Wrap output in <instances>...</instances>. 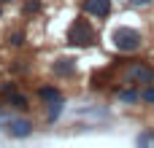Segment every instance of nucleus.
I'll return each mask as SVG.
<instances>
[{"instance_id":"obj_1","label":"nucleus","mask_w":154,"mask_h":148,"mask_svg":"<svg viewBox=\"0 0 154 148\" xmlns=\"http://www.w3.org/2000/svg\"><path fill=\"white\" fill-rule=\"evenodd\" d=\"M111 43H114L116 51H125V54L138 51L141 49V32L138 30H130V27H116L111 32Z\"/></svg>"},{"instance_id":"obj_2","label":"nucleus","mask_w":154,"mask_h":148,"mask_svg":"<svg viewBox=\"0 0 154 148\" xmlns=\"http://www.w3.org/2000/svg\"><path fill=\"white\" fill-rule=\"evenodd\" d=\"M68 43H73V46H92L95 43V30L89 27L87 19H76L68 27Z\"/></svg>"},{"instance_id":"obj_3","label":"nucleus","mask_w":154,"mask_h":148,"mask_svg":"<svg viewBox=\"0 0 154 148\" xmlns=\"http://www.w3.org/2000/svg\"><path fill=\"white\" fill-rule=\"evenodd\" d=\"M127 78L135 81V84H152L154 81V70L149 65H143V62H135V65L127 67Z\"/></svg>"},{"instance_id":"obj_4","label":"nucleus","mask_w":154,"mask_h":148,"mask_svg":"<svg viewBox=\"0 0 154 148\" xmlns=\"http://www.w3.org/2000/svg\"><path fill=\"white\" fill-rule=\"evenodd\" d=\"M8 135L11 138H30L32 135V124L27 121V119H14V121H8Z\"/></svg>"},{"instance_id":"obj_5","label":"nucleus","mask_w":154,"mask_h":148,"mask_svg":"<svg viewBox=\"0 0 154 148\" xmlns=\"http://www.w3.org/2000/svg\"><path fill=\"white\" fill-rule=\"evenodd\" d=\"M84 11L89 16H108L111 0H84Z\"/></svg>"},{"instance_id":"obj_6","label":"nucleus","mask_w":154,"mask_h":148,"mask_svg":"<svg viewBox=\"0 0 154 148\" xmlns=\"http://www.w3.org/2000/svg\"><path fill=\"white\" fill-rule=\"evenodd\" d=\"M54 73L57 75H73L76 73V59L73 57H60L54 62Z\"/></svg>"},{"instance_id":"obj_7","label":"nucleus","mask_w":154,"mask_h":148,"mask_svg":"<svg viewBox=\"0 0 154 148\" xmlns=\"http://www.w3.org/2000/svg\"><path fill=\"white\" fill-rule=\"evenodd\" d=\"M38 97L43 102H57V100H62V92L57 86H43V89H38Z\"/></svg>"},{"instance_id":"obj_8","label":"nucleus","mask_w":154,"mask_h":148,"mask_svg":"<svg viewBox=\"0 0 154 148\" xmlns=\"http://www.w3.org/2000/svg\"><path fill=\"white\" fill-rule=\"evenodd\" d=\"M8 102H11V108H16V111H27V108H30L24 94H11V97H8Z\"/></svg>"},{"instance_id":"obj_9","label":"nucleus","mask_w":154,"mask_h":148,"mask_svg":"<svg viewBox=\"0 0 154 148\" xmlns=\"http://www.w3.org/2000/svg\"><path fill=\"white\" fill-rule=\"evenodd\" d=\"M46 108H49V121H57V116L65 111L62 100H57V102H46Z\"/></svg>"},{"instance_id":"obj_10","label":"nucleus","mask_w":154,"mask_h":148,"mask_svg":"<svg viewBox=\"0 0 154 148\" xmlns=\"http://www.w3.org/2000/svg\"><path fill=\"white\" fill-rule=\"evenodd\" d=\"M22 11H24V13H38V11H41V0H27V3L22 5Z\"/></svg>"},{"instance_id":"obj_11","label":"nucleus","mask_w":154,"mask_h":148,"mask_svg":"<svg viewBox=\"0 0 154 148\" xmlns=\"http://www.w3.org/2000/svg\"><path fill=\"white\" fill-rule=\"evenodd\" d=\"M119 100H122V102H135L138 94H135L133 89H125V92H119Z\"/></svg>"},{"instance_id":"obj_12","label":"nucleus","mask_w":154,"mask_h":148,"mask_svg":"<svg viewBox=\"0 0 154 148\" xmlns=\"http://www.w3.org/2000/svg\"><path fill=\"white\" fill-rule=\"evenodd\" d=\"M141 100H143V102H152V105H154V86H152V84H146V89H143Z\"/></svg>"},{"instance_id":"obj_13","label":"nucleus","mask_w":154,"mask_h":148,"mask_svg":"<svg viewBox=\"0 0 154 148\" xmlns=\"http://www.w3.org/2000/svg\"><path fill=\"white\" fill-rule=\"evenodd\" d=\"M11 94H16V84H3L0 86V97H11Z\"/></svg>"},{"instance_id":"obj_14","label":"nucleus","mask_w":154,"mask_h":148,"mask_svg":"<svg viewBox=\"0 0 154 148\" xmlns=\"http://www.w3.org/2000/svg\"><path fill=\"white\" fill-rule=\"evenodd\" d=\"M11 46H24V35L22 32H14L11 35Z\"/></svg>"},{"instance_id":"obj_15","label":"nucleus","mask_w":154,"mask_h":148,"mask_svg":"<svg viewBox=\"0 0 154 148\" xmlns=\"http://www.w3.org/2000/svg\"><path fill=\"white\" fill-rule=\"evenodd\" d=\"M133 8H146V5H152V0H127Z\"/></svg>"},{"instance_id":"obj_16","label":"nucleus","mask_w":154,"mask_h":148,"mask_svg":"<svg viewBox=\"0 0 154 148\" xmlns=\"http://www.w3.org/2000/svg\"><path fill=\"white\" fill-rule=\"evenodd\" d=\"M138 143L143 146V143H154V132H143L141 138H138Z\"/></svg>"},{"instance_id":"obj_17","label":"nucleus","mask_w":154,"mask_h":148,"mask_svg":"<svg viewBox=\"0 0 154 148\" xmlns=\"http://www.w3.org/2000/svg\"><path fill=\"white\" fill-rule=\"evenodd\" d=\"M0 3H11V0H0Z\"/></svg>"}]
</instances>
